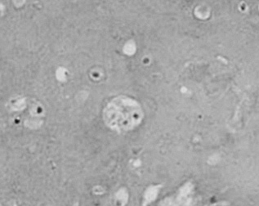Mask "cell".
<instances>
[{"instance_id":"1","label":"cell","mask_w":259,"mask_h":206,"mask_svg":"<svg viewBox=\"0 0 259 206\" xmlns=\"http://www.w3.org/2000/svg\"><path fill=\"white\" fill-rule=\"evenodd\" d=\"M141 109L136 101L119 97L106 107L104 119L109 127L119 132L132 130L141 120Z\"/></svg>"}]
</instances>
